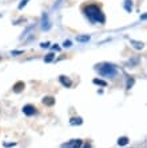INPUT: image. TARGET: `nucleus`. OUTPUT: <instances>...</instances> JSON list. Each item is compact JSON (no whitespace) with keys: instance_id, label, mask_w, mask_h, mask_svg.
Listing matches in <instances>:
<instances>
[{"instance_id":"nucleus-19","label":"nucleus","mask_w":147,"mask_h":148,"mask_svg":"<svg viewBox=\"0 0 147 148\" xmlns=\"http://www.w3.org/2000/svg\"><path fill=\"white\" fill-rule=\"evenodd\" d=\"M11 53H12L14 56H17V55H21V53H23V51H12Z\"/></svg>"},{"instance_id":"nucleus-8","label":"nucleus","mask_w":147,"mask_h":148,"mask_svg":"<svg viewBox=\"0 0 147 148\" xmlns=\"http://www.w3.org/2000/svg\"><path fill=\"white\" fill-rule=\"evenodd\" d=\"M82 123H83L82 117H79V116L71 117V119H70V124H71V125H80Z\"/></svg>"},{"instance_id":"nucleus-15","label":"nucleus","mask_w":147,"mask_h":148,"mask_svg":"<svg viewBox=\"0 0 147 148\" xmlns=\"http://www.w3.org/2000/svg\"><path fill=\"white\" fill-rule=\"evenodd\" d=\"M76 40L80 41V43H86V41L90 40V36H88V35H87V36H78V38H76Z\"/></svg>"},{"instance_id":"nucleus-24","label":"nucleus","mask_w":147,"mask_h":148,"mask_svg":"<svg viewBox=\"0 0 147 148\" xmlns=\"http://www.w3.org/2000/svg\"><path fill=\"white\" fill-rule=\"evenodd\" d=\"M0 60H1V58H0Z\"/></svg>"},{"instance_id":"nucleus-16","label":"nucleus","mask_w":147,"mask_h":148,"mask_svg":"<svg viewBox=\"0 0 147 148\" xmlns=\"http://www.w3.org/2000/svg\"><path fill=\"white\" fill-rule=\"evenodd\" d=\"M134 83H135V80H134L133 77H130V79L127 80V90H130V88H133Z\"/></svg>"},{"instance_id":"nucleus-7","label":"nucleus","mask_w":147,"mask_h":148,"mask_svg":"<svg viewBox=\"0 0 147 148\" xmlns=\"http://www.w3.org/2000/svg\"><path fill=\"white\" fill-rule=\"evenodd\" d=\"M43 104H44V106H48V107H51V106L55 104V99L52 96H46V97H43Z\"/></svg>"},{"instance_id":"nucleus-5","label":"nucleus","mask_w":147,"mask_h":148,"mask_svg":"<svg viewBox=\"0 0 147 148\" xmlns=\"http://www.w3.org/2000/svg\"><path fill=\"white\" fill-rule=\"evenodd\" d=\"M41 28H43L44 31H48V29L51 28V23H50V19H48L47 14L41 15Z\"/></svg>"},{"instance_id":"nucleus-20","label":"nucleus","mask_w":147,"mask_h":148,"mask_svg":"<svg viewBox=\"0 0 147 148\" xmlns=\"http://www.w3.org/2000/svg\"><path fill=\"white\" fill-rule=\"evenodd\" d=\"M63 45H64V47H71V41H70V40L64 41V43H63Z\"/></svg>"},{"instance_id":"nucleus-18","label":"nucleus","mask_w":147,"mask_h":148,"mask_svg":"<svg viewBox=\"0 0 147 148\" xmlns=\"http://www.w3.org/2000/svg\"><path fill=\"white\" fill-rule=\"evenodd\" d=\"M40 47H41V48H48V47H50V43H48V41H46V43H41Z\"/></svg>"},{"instance_id":"nucleus-17","label":"nucleus","mask_w":147,"mask_h":148,"mask_svg":"<svg viewBox=\"0 0 147 148\" xmlns=\"http://www.w3.org/2000/svg\"><path fill=\"white\" fill-rule=\"evenodd\" d=\"M27 3H28V0H21L20 4H19V7H17V8H19V10H21V8L26 7V4H27Z\"/></svg>"},{"instance_id":"nucleus-6","label":"nucleus","mask_w":147,"mask_h":148,"mask_svg":"<svg viewBox=\"0 0 147 148\" xmlns=\"http://www.w3.org/2000/svg\"><path fill=\"white\" fill-rule=\"evenodd\" d=\"M59 82L62 83L64 87H67V88H71V86H72L71 79H68V77H67V76H64V75L59 76Z\"/></svg>"},{"instance_id":"nucleus-13","label":"nucleus","mask_w":147,"mask_h":148,"mask_svg":"<svg viewBox=\"0 0 147 148\" xmlns=\"http://www.w3.org/2000/svg\"><path fill=\"white\" fill-rule=\"evenodd\" d=\"M92 83H94V84H96V86H100V87H106L107 86V82H104V80H100V79H94Z\"/></svg>"},{"instance_id":"nucleus-23","label":"nucleus","mask_w":147,"mask_h":148,"mask_svg":"<svg viewBox=\"0 0 147 148\" xmlns=\"http://www.w3.org/2000/svg\"><path fill=\"white\" fill-rule=\"evenodd\" d=\"M0 17H1V15H0Z\"/></svg>"},{"instance_id":"nucleus-21","label":"nucleus","mask_w":147,"mask_h":148,"mask_svg":"<svg viewBox=\"0 0 147 148\" xmlns=\"http://www.w3.org/2000/svg\"><path fill=\"white\" fill-rule=\"evenodd\" d=\"M83 148H91V144H90V143H86V144L83 145Z\"/></svg>"},{"instance_id":"nucleus-10","label":"nucleus","mask_w":147,"mask_h":148,"mask_svg":"<svg viewBox=\"0 0 147 148\" xmlns=\"http://www.w3.org/2000/svg\"><path fill=\"white\" fill-rule=\"evenodd\" d=\"M124 10L127 12H131L133 11V0H124Z\"/></svg>"},{"instance_id":"nucleus-3","label":"nucleus","mask_w":147,"mask_h":148,"mask_svg":"<svg viewBox=\"0 0 147 148\" xmlns=\"http://www.w3.org/2000/svg\"><path fill=\"white\" fill-rule=\"evenodd\" d=\"M82 147V140L80 139H72V140L63 143L60 148H80Z\"/></svg>"},{"instance_id":"nucleus-1","label":"nucleus","mask_w":147,"mask_h":148,"mask_svg":"<svg viewBox=\"0 0 147 148\" xmlns=\"http://www.w3.org/2000/svg\"><path fill=\"white\" fill-rule=\"evenodd\" d=\"M83 14H84V16L87 17L92 24H95V23L104 24V21H106V16H104L102 10H100L96 4H88V5H86V7L83 8Z\"/></svg>"},{"instance_id":"nucleus-12","label":"nucleus","mask_w":147,"mask_h":148,"mask_svg":"<svg viewBox=\"0 0 147 148\" xmlns=\"http://www.w3.org/2000/svg\"><path fill=\"white\" fill-rule=\"evenodd\" d=\"M131 44H133L134 48H137V49H142L144 47L143 43H140V41H135V40H131Z\"/></svg>"},{"instance_id":"nucleus-22","label":"nucleus","mask_w":147,"mask_h":148,"mask_svg":"<svg viewBox=\"0 0 147 148\" xmlns=\"http://www.w3.org/2000/svg\"><path fill=\"white\" fill-rule=\"evenodd\" d=\"M140 19H142V20H146V19H147V14L142 15V16H140Z\"/></svg>"},{"instance_id":"nucleus-14","label":"nucleus","mask_w":147,"mask_h":148,"mask_svg":"<svg viewBox=\"0 0 147 148\" xmlns=\"http://www.w3.org/2000/svg\"><path fill=\"white\" fill-rule=\"evenodd\" d=\"M55 59V53H47V55H46V58H44V62L46 63H50V62H52V60H54Z\"/></svg>"},{"instance_id":"nucleus-4","label":"nucleus","mask_w":147,"mask_h":148,"mask_svg":"<svg viewBox=\"0 0 147 148\" xmlns=\"http://www.w3.org/2000/svg\"><path fill=\"white\" fill-rule=\"evenodd\" d=\"M23 114L26 116H32V115L36 114V108L32 106V104H26L23 107Z\"/></svg>"},{"instance_id":"nucleus-9","label":"nucleus","mask_w":147,"mask_h":148,"mask_svg":"<svg viewBox=\"0 0 147 148\" xmlns=\"http://www.w3.org/2000/svg\"><path fill=\"white\" fill-rule=\"evenodd\" d=\"M23 88H24V83L23 82H17L16 84H15L14 86V88H12V90H14V92H20V91H23Z\"/></svg>"},{"instance_id":"nucleus-2","label":"nucleus","mask_w":147,"mask_h":148,"mask_svg":"<svg viewBox=\"0 0 147 148\" xmlns=\"http://www.w3.org/2000/svg\"><path fill=\"white\" fill-rule=\"evenodd\" d=\"M95 71L103 77H108V79H114L118 75V68L111 63H99L95 66Z\"/></svg>"},{"instance_id":"nucleus-11","label":"nucleus","mask_w":147,"mask_h":148,"mask_svg":"<svg viewBox=\"0 0 147 148\" xmlns=\"http://www.w3.org/2000/svg\"><path fill=\"white\" fill-rule=\"evenodd\" d=\"M128 138L127 136H122V138L118 139V145H127L128 144Z\"/></svg>"}]
</instances>
